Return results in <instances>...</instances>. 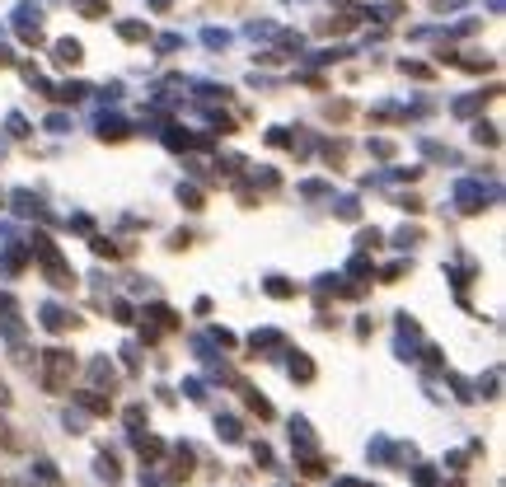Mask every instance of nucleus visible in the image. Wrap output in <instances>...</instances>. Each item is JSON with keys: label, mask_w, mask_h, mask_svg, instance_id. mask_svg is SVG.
<instances>
[{"label": "nucleus", "mask_w": 506, "mask_h": 487, "mask_svg": "<svg viewBox=\"0 0 506 487\" xmlns=\"http://www.w3.org/2000/svg\"><path fill=\"white\" fill-rule=\"evenodd\" d=\"M328 183H324V178H310V183H301V197H328Z\"/></svg>", "instance_id": "38"}, {"label": "nucleus", "mask_w": 506, "mask_h": 487, "mask_svg": "<svg viewBox=\"0 0 506 487\" xmlns=\"http://www.w3.org/2000/svg\"><path fill=\"white\" fill-rule=\"evenodd\" d=\"M497 384H502V375L488 370V379H478V393H483V398H497Z\"/></svg>", "instance_id": "40"}, {"label": "nucleus", "mask_w": 506, "mask_h": 487, "mask_svg": "<svg viewBox=\"0 0 506 487\" xmlns=\"http://www.w3.org/2000/svg\"><path fill=\"white\" fill-rule=\"evenodd\" d=\"M62 422H66V431H71V436H80V431H85V417H80V412H66Z\"/></svg>", "instance_id": "52"}, {"label": "nucleus", "mask_w": 506, "mask_h": 487, "mask_svg": "<svg viewBox=\"0 0 506 487\" xmlns=\"http://www.w3.org/2000/svg\"><path fill=\"white\" fill-rule=\"evenodd\" d=\"M29 253L38 258V263H43V277H48L57 291H71V286H75V272H71V263L62 258V249H57V244H52L43 230L29 239Z\"/></svg>", "instance_id": "1"}, {"label": "nucleus", "mask_w": 506, "mask_h": 487, "mask_svg": "<svg viewBox=\"0 0 506 487\" xmlns=\"http://www.w3.org/2000/svg\"><path fill=\"white\" fill-rule=\"evenodd\" d=\"M89 249H94L99 258H117V253H122L117 244H113V239H103V235H94V239H89Z\"/></svg>", "instance_id": "34"}, {"label": "nucleus", "mask_w": 506, "mask_h": 487, "mask_svg": "<svg viewBox=\"0 0 506 487\" xmlns=\"http://www.w3.org/2000/svg\"><path fill=\"white\" fill-rule=\"evenodd\" d=\"M286 356H291V361H286V375H291V379H301V384L315 379V361H310L305 351H286Z\"/></svg>", "instance_id": "9"}, {"label": "nucleus", "mask_w": 506, "mask_h": 487, "mask_svg": "<svg viewBox=\"0 0 506 487\" xmlns=\"http://www.w3.org/2000/svg\"><path fill=\"white\" fill-rule=\"evenodd\" d=\"M131 445L141 450V459H159V455H164V440L150 436V431H131Z\"/></svg>", "instance_id": "12"}, {"label": "nucleus", "mask_w": 506, "mask_h": 487, "mask_svg": "<svg viewBox=\"0 0 506 487\" xmlns=\"http://www.w3.org/2000/svg\"><path fill=\"white\" fill-rule=\"evenodd\" d=\"M253 183H258V188H277V173L272 169H253Z\"/></svg>", "instance_id": "48"}, {"label": "nucleus", "mask_w": 506, "mask_h": 487, "mask_svg": "<svg viewBox=\"0 0 506 487\" xmlns=\"http://www.w3.org/2000/svg\"><path fill=\"white\" fill-rule=\"evenodd\" d=\"M347 272H352V277H370V272H375V268H370V258H366V253L356 249V258H352V263H347Z\"/></svg>", "instance_id": "37"}, {"label": "nucleus", "mask_w": 506, "mask_h": 487, "mask_svg": "<svg viewBox=\"0 0 506 487\" xmlns=\"http://www.w3.org/2000/svg\"><path fill=\"white\" fill-rule=\"evenodd\" d=\"M422 356H427V365H431V370H445V356H441V347H427Z\"/></svg>", "instance_id": "53"}, {"label": "nucleus", "mask_w": 506, "mask_h": 487, "mask_svg": "<svg viewBox=\"0 0 506 487\" xmlns=\"http://www.w3.org/2000/svg\"><path fill=\"white\" fill-rule=\"evenodd\" d=\"M155 48H159V52H178V48H183V38H178V33H164Z\"/></svg>", "instance_id": "50"}, {"label": "nucleus", "mask_w": 506, "mask_h": 487, "mask_svg": "<svg viewBox=\"0 0 506 487\" xmlns=\"http://www.w3.org/2000/svg\"><path fill=\"white\" fill-rule=\"evenodd\" d=\"M483 202H497V183H492V188H483V183H474V178H459L455 183V206L464 211V216H478Z\"/></svg>", "instance_id": "3"}, {"label": "nucleus", "mask_w": 506, "mask_h": 487, "mask_svg": "<svg viewBox=\"0 0 506 487\" xmlns=\"http://www.w3.org/2000/svg\"><path fill=\"white\" fill-rule=\"evenodd\" d=\"M43 126H48L52 136H66V131H71V117H66V112H52V117H48Z\"/></svg>", "instance_id": "36"}, {"label": "nucleus", "mask_w": 506, "mask_h": 487, "mask_svg": "<svg viewBox=\"0 0 506 487\" xmlns=\"http://www.w3.org/2000/svg\"><path fill=\"white\" fill-rule=\"evenodd\" d=\"M75 403H80L85 412H89V417H108V412H113V398H103L99 389H89V393H75Z\"/></svg>", "instance_id": "10"}, {"label": "nucleus", "mask_w": 506, "mask_h": 487, "mask_svg": "<svg viewBox=\"0 0 506 487\" xmlns=\"http://www.w3.org/2000/svg\"><path fill=\"white\" fill-rule=\"evenodd\" d=\"M249 347H253V351H282L286 337L277 328H263V333H253V337H249Z\"/></svg>", "instance_id": "14"}, {"label": "nucleus", "mask_w": 506, "mask_h": 487, "mask_svg": "<svg viewBox=\"0 0 506 487\" xmlns=\"http://www.w3.org/2000/svg\"><path fill=\"white\" fill-rule=\"evenodd\" d=\"M291 445H296L301 455H315V431H310L305 417H291Z\"/></svg>", "instance_id": "8"}, {"label": "nucleus", "mask_w": 506, "mask_h": 487, "mask_svg": "<svg viewBox=\"0 0 506 487\" xmlns=\"http://www.w3.org/2000/svg\"><path fill=\"white\" fill-rule=\"evenodd\" d=\"M370 459H375V464H389V459H394V445H389V440H370Z\"/></svg>", "instance_id": "35"}, {"label": "nucleus", "mask_w": 506, "mask_h": 487, "mask_svg": "<svg viewBox=\"0 0 506 487\" xmlns=\"http://www.w3.org/2000/svg\"><path fill=\"white\" fill-rule=\"evenodd\" d=\"M94 94L89 85H80V80H66V85H52V99H62V103H85V99Z\"/></svg>", "instance_id": "7"}, {"label": "nucleus", "mask_w": 506, "mask_h": 487, "mask_svg": "<svg viewBox=\"0 0 506 487\" xmlns=\"http://www.w3.org/2000/svg\"><path fill=\"white\" fill-rule=\"evenodd\" d=\"M15 314H19V300L10 291H0V319H15Z\"/></svg>", "instance_id": "43"}, {"label": "nucleus", "mask_w": 506, "mask_h": 487, "mask_svg": "<svg viewBox=\"0 0 506 487\" xmlns=\"http://www.w3.org/2000/svg\"><path fill=\"white\" fill-rule=\"evenodd\" d=\"M122 136H127V122L117 112H113V117L103 112V117H99V141H122Z\"/></svg>", "instance_id": "15"}, {"label": "nucleus", "mask_w": 506, "mask_h": 487, "mask_svg": "<svg viewBox=\"0 0 506 487\" xmlns=\"http://www.w3.org/2000/svg\"><path fill=\"white\" fill-rule=\"evenodd\" d=\"M380 239H384V235H380L375 225H370V230H361V235H356V249H361V253H370V249L380 244Z\"/></svg>", "instance_id": "39"}, {"label": "nucleus", "mask_w": 506, "mask_h": 487, "mask_svg": "<svg viewBox=\"0 0 506 487\" xmlns=\"http://www.w3.org/2000/svg\"><path fill=\"white\" fill-rule=\"evenodd\" d=\"M450 389H455L459 398H464V403H469V398H478V393H474V384H469V379H459V375H450Z\"/></svg>", "instance_id": "44"}, {"label": "nucleus", "mask_w": 506, "mask_h": 487, "mask_svg": "<svg viewBox=\"0 0 506 487\" xmlns=\"http://www.w3.org/2000/svg\"><path fill=\"white\" fill-rule=\"evenodd\" d=\"M268 145H291V131L286 126H268Z\"/></svg>", "instance_id": "47"}, {"label": "nucleus", "mask_w": 506, "mask_h": 487, "mask_svg": "<svg viewBox=\"0 0 506 487\" xmlns=\"http://www.w3.org/2000/svg\"><path fill=\"white\" fill-rule=\"evenodd\" d=\"M66 225H71V230H80V235H89V230H94V220H89V216H71Z\"/></svg>", "instance_id": "55"}, {"label": "nucleus", "mask_w": 506, "mask_h": 487, "mask_svg": "<svg viewBox=\"0 0 506 487\" xmlns=\"http://www.w3.org/2000/svg\"><path fill=\"white\" fill-rule=\"evenodd\" d=\"M333 211H338V220H356V216H361V202H356V197H338Z\"/></svg>", "instance_id": "26"}, {"label": "nucleus", "mask_w": 506, "mask_h": 487, "mask_svg": "<svg viewBox=\"0 0 506 487\" xmlns=\"http://www.w3.org/2000/svg\"><path fill=\"white\" fill-rule=\"evenodd\" d=\"M113 314H117V324H136V310L127 300H113Z\"/></svg>", "instance_id": "42"}, {"label": "nucleus", "mask_w": 506, "mask_h": 487, "mask_svg": "<svg viewBox=\"0 0 506 487\" xmlns=\"http://www.w3.org/2000/svg\"><path fill=\"white\" fill-rule=\"evenodd\" d=\"M417 244H422V230H417V225H412V230L403 225V230L394 235V249H403V253H408V249H417Z\"/></svg>", "instance_id": "23"}, {"label": "nucleus", "mask_w": 506, "mask_h": 487, "mask_svg": "<svg viewBox=\"0 0 506 487\" xmlns=\"http://www.w3.org/2000/svg\"><path fill=\"white\" fill-rule=\"evenodd\" d=\"M99 99H103V103H117V99H122V85H117V80H113V85H103V89H99Z\"/></svg>", "instance_id": "51"}, {"label": "nucleus", "mask_w": 506, "mask_h": 487, "mask_svg": "<svg viewBox=\"0 0 506 487\" xmlns=\"http://www.w3.org/2000/svg\"><path fill=\"white\" fill-rule=\"evenodd\" d=\"M15 33L29 43V48H38V43H43V5L19 0V5H15Z\"/></svg>", "instance_id": "4"}, {"label": "nucleus", "mask_w": 506, "mask_h": 487, "mask_svg": "<svg viewBox=\"0 0 506 487\" xmlns=\"http://www.w3.org/2000/svg\"><path fill=\"white\" fill-rule=\"evenodd\" d=\"M202 43L211 52H225V48H230V33H225V29H202Z\"/></svg>", "instance_id": "27"}, {"label": "nucleus", "mask_w": 506, "mask_h": 487, "mask_svg": "<svg viewBox=\"0 0 506 487\" xmlns=\"http://www.w3.org/2000/svg\"><path fill=\"white\" fill-rule=\"evenodd\" d=\"M94 473L103 478V483H117V478H122V473H117V459H113V455H99V459H94Z\"/></svg>", "instance_id": "21"}, {"label": "nucleus", "mask_w": 506, "mask_h": 487, "mask_svg": "<svg viewBox=\"0 0 506 487\" xmlns=\"http://www.w3.org/2000/svg\"><path fill=\"white\" fill-rule=\"evenodd\" d=\"M145 5H150V10H169L174 0H145Z\"/></svg>", "instance_id": "59"}, {"label": "nucleus", "mask_w": 506, "mask_h": 487, "mask_svg": "<svg viewBox=\"0 0 506 487\" xmlns=\"http://www.w3.org/2000/svg\"><path fill=\"white\" fill-rule=\"evenodd\" d=\"M474 141H478V145H497L502 136H497V126H492V122H478V126H474Z\"/></svg>", "instance_id": "33"}, {"label": "nucleus", "mask_w": 506, "mask_h": 487, "mask_svg": "<svg viewBox=\"0 0 506 487\" xmlns=\"http://www.w3.org/2000/svg\"><path fill=\"white\" fill-rule=\"evenodd\" d=\"M0 202H5V192H0Z\"/></svg>", "instance_id": "61"}, {"label": "nucleus", "mask_w": 506, "mask_h": 487, "mask_svg": "<svg viewBox=\"0 0 506 487\" xmlns=\"http://www.w3.org/2000/svg\"><path fill=\"white\" fill-rule=\"evenodd\" d=\"M244 393H249V412H258L263 422H268V417H277V412H272V403H268V398H258V393H253V389H244Z\"/></svg>", "instance_id": "32"}, {"label": "nucleus", "mask_w": 506, "mask_h": 487, "mask_svg": "<svg viewBox=\"0 0 506 487\" xmlns=\"http://www.w3.org/2000/svg\"><path fill=\"white\" fill-rule=\"evenodd\" d=\"M183 393H188L192 403H202V398H206V384H202V379H188V384H183Z\"/></svg>", "instance_id": "46"}, {"label": "nucleus", "mask_w": 506, "mask_h": 487, "mask_svg": "<svg viewBox=\"0 0 506 487\" xmlns=\"http://www.w3.org/2000/svg\"><path fill=\"white\" fill-rule=\"evenodd\" d=\"M145 422V408L141 403H136V408H127V426H141Z\"/></svg>", "instance_id": "57"}, {"label": "nucleus", "mask_w": 506, "mask_h": 487, "mask_svg": "<svg viewBox=\"0 0 506 487\" xmlns=\"http://www.w3.org/2000/svg\"><path fill=\"white\" fill-rule=\"evenodd\" d=\"M412 483L417 487H436V473H431L427 464H417V469H412Z\"/></svg>", "instance_id": "45"}, {"label": "nucleus", "mask_w": 506, "mask_h": 487, "mask_svg": "<svg viewBox=\"0 0 506 487\" xmlns=\"http://www.w3.org/2000/svg\"><path fill=\"white\" fill-rule=\"evenodd\" d=\"M366 150H370V155H380V159H389V155H394V141H389V136H370V141H366Z\"/></svg>", "instance_id": "31"}, {"label": "nucleus", "mask_w": 506, "mask_h": 487, "mask_svg": "<svg viewBox=\"0 0 506 487\" xmlns=\"http://www.w3.org/2000/svg\"><path fill=\"white\" fill-rule=\"evenodd\" d=\"M5 126H10V136H15V141H24V136H29V117H24V112H10V117H5Z\"/></svg>", "instance_id": "30"}, {"label": "nucleus", "mask_w": 506, "mask_h": 487, "mask_svg": "<svg viewBox=\"0 0 506 487\" xmlns=\"http://www.w3.org/2000/svg\"><path fill=\"white\" fill-rule=\"evenodd\" d=\"M0 445H5V450H19V436H15V426H5V422H0Z\"/></svg>", "instance_id": "49"}, {"label": "nucleus", "mask_w": 506, "mask_h": 487, "mask_svg": "<svg viewBox=\"0 0 506 487\" xmlns=\"http://www.w3.org/2000/svg\"><path fill=\"white\" fill-rule=\"evenodd\" d=\"M89 379H94V384H113V361L108 356H94V361H89Z\"/></svg>", "instance_id": "20"}, {"label": "nucleus", "mask_w": 506, "mask_h": 487, "mask_svg": "<svg viewBox=\"0 0 506 487\" xmlns=\"http://www.w3.org/2000/svg\"><path fill=\"white\" fill-rule=\"evenodd\" d=\"M483 99H488V94H469V99H459V103H455V117H474V112L483 108Z\"/></svg>", "instance_id": "29"}, {"label": "nucleus", "mask_w": 506, "mask_h": 487, "mask_svg": "<svg viewBox=\"0 0 506 487\" xmlns=\"http://www.w3.org/2000/svg\"><path fill=\"white\" fill-rule=\"evenodd\" d=\"M15 61V57H10V48H5V43H0V66H10Z\"/></svg>", "instance_id": "60"}, {"label": "nucleus", "mask_w": 506, "mask_h": 487, "mask_svg": "<svg viewBox=\"0 0 506 487\" xmlns=\"http://www.w3.org/2000/svg\"><path fill=\"white\" fill-rule=\"evenodd\" d=\"M216 436H221L225 445H239V440H244V426H239V417H216Z\"/></svg>", "instance_id": "16"}, {"label": "nucleus", "mask_w": 506, "mask_h": 487, "mask_svg": "<svg viewBox=\"0 0 506 487\" xmlns=\"http://www.w3.org/2000/svg\"><path fill=\"white\" fill-rule=\"evenodd\" d=\"M38 314H43V328H48V333H66V328H75V324H80V319L71 314L66 305H57V300H48Z\"/></svg>", "instance_id": "5"}, {"label": "nucleus", "mask_w": 506, "mask_h": 487, "mask_svg": "<svg viewBox=\"0 0 506 487\" xmlns=\"http://www.w3.org/2000/svg\"><path fill=\"white\" fill-rule=\"evenodd\" d=\"M366 15H370V19H398V15H403V5H398V0H384V5H370Z\"/></svg>", "instance_id": "28"}, {"label": "nucleus", "mask_w": 506, "mask_h": 487, "mask_svg": "<svg viewBox=\"0 0 506 487\" xmlns=\"http://www.w3.org/2000/svg\"><path fill=\"white\" fill-rule=\"evenodd\" d=\"M263 291H268L272 300H291V296H296V286L286 282V277H277V272H272L268 282H263Z\"/></svg>", "instance_id": "17"}, {"label": "nucleus", "mask_w": 506, "mask_h": 487, "mask_svg": "<svg viewBox=\"0 0 506 487\" xmlns=\"http://www.w3.org/2000/svg\"><path fill=\"white\" fill-rule=\"evenodd\" d=\"M15 225H5V220H0V253H5V249H10V244H15Z\"/></svg>", "instance_id": "54"}, {"label": "nucleus", "mask_w": 506, "mask_h": 487, "mask_svg": "<svg viewBox=\"0 0 506 487\" xmlns=\"http://www.w3.org/2000/svg\"><path fill=\"white\" fill-rule=\"evenodd\" d=\"M403 272H408V263H389V268H384V282H398Z\"/></svg>", "instance_id": "56"}, {"label": "nucleus", "mask_w": 506, "mask_h": 487, "mask_svg": "<svg viewBox=\"0 0 506 487\" xmlns=\"http://www.w3.org/2000/svg\"><path fill=\"white\" fill-rule=\"evenodd\" d=\"M10 206H15V216H43V202H38V192H29V188L10 192Z\"/></svg>", "instance_id": "11"}, {"label": "nucleus", "mask_w": 506, "mask_h": 487, "mask_svg": "<svg viewBox=\"0 0 506 487\" xmlns=\"http://www.w3.org/2000/svg\"><path fill=\"white\" fill-rule=\"evenodd\" d=\"M117 38H122V43H145V38H150V24H141V19H117Z\"/></svg>", "instance_id": "13"}, {"label": "nucleus", "mask_w": 506, "mask_h": 487, "mask_svg": "<svg viewBox=\"0 0 506 487\" xmlns=\"http://www.w3.org/2000/svg\"><path fill=\"white\" fill-rule=\"evenodd\" d=\"M244 33H249L253 43H258V38H277V33H282V29H277L272 19H253V24H249V29H244Z\"/></svg>", "instance_id": "24"}, {"label": "nucleus", "mask_w": 506, "mask_h": 487, "mask_svg": "<svg viewBox=\"0 0 506 487\" xmlns=\"http://www.w3.org/2000/svg\"><path fill=\"white\" fill-rule=\"evenodd\" d=\"M422 150H427V159H441V164H459V155L450 150V145H441V141H422Z\"/></svg>", "instance_id": "19"}, {"label": "nucleus", "mask_w": 506, "mask_h": 487, "mask_svg": "<svg viewBox=\"0 0 506 487\" xmlns=\"http://www.w3.org/2000/svg\"><path fill=\"white\" fill-rule=\"evenodd\" d=\"M178 202L188 206V211H202V188H192V183H178Z\"/></svg>", "instance_id": "25"}, {"label": "nucleus", "mask_w": 506, "mask_h": 487, "mask_svg": "<svg viewBox=\"0 0 506 487\" xmlns=\"http://www.w3.org/2000/svg\"><path fill=\"white\" fill-rule=\"evenodd\" d=\"M71 5H75L85 19H103L108 15V0H71Z\"/></svg>", "instance_id": "22"}, {"label": "nucleus", "mask_w": 506, "mask_h": 487, "mask_svg": "<svg viewBox=\"0 0 506 487\" xmlns=\"http://www.w3.org/2000/svg\"><path fill=\"white\" fill-rule=\"evenodd\" d=\"M52 61L57 66H80L85 61V48H80L75 38H57V43H52Z\"/></svg>", "instance_id": "6"}, {"label": "nucleus", "mask_w": 506, "mask_h": 487, "mask_svg": "<svg viewBox=\"0 0 506 487\" xmlns=\"http://www.w3.org/2000/svg\"><path fill=\"white\" fill-rule=\"evenodd\" d=\"M398 71H403V75H412V80H431V66H422V61H403Z\"/></svg>", "instance_id": "41"}, {"label": "nucleus", "mask_w": 506, "mask_h": 487, "mask_svg": "<svg viewBox=\"0 0 506 487\" xmlns=\"http://www.w3.org/2000/svg\"><path fill=\"white\" fill-rule=\"evenodd\" d=\"M253 459H258V464H272V450H268V445H263V440L253 445Z\"/></svg>", "instance_id": "58"}, {"label": "nucleus", "mask_w": 506, "mask_h": 487, "mask_svg": "<svg viewBox=\"0 0 506 487\" xmlns=\"http://www.w3.org/2000/svg\"><path fill=\"white\" fill-rule=\"evenodd\" d=\"M71 370H75V356H71V351H62V347L43 351V389L48 393H62L66 384H71Z\"/></svg>", "instance_id": "2"}, {"label": "nucleus", "mask_w": 506, "mask_h": 487, "mask_svg": "<svg viewBox=\"0 0 506 487\" xmlns=\"http://www.w3.org/2000/svg\"><path fill=\"white\" fill-rule=\"evenodd\" d=\"M33 478H38V483H48V487H62V473H57L52 459H38V464H33Z\"/></svg>", "instance_id": "18"}]
</instances>
